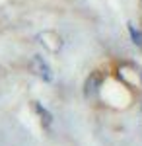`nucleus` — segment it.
<instances>
[{"label":"nucleus","instance_id":"1","mask_svg":"<svg viewBox=\"0 0 142 146\" xmlns=\"http://www.w3.org/2000/svg\"><path fill=\"white\" fill-rule=\"evenodd\" d=\"M37 41H39V45L47 49V53H51V55H58L60 51H62V47H64V41H62V37L56 33L55 29H45L41 33L37 35Z\"/></svg>","mask_w":142,"mask_h":146},{"label":"nucleus","instance_id":"2","mask_svg":"<svg viewBox=\"0 0 142 146\" xmlns=\"http://www.w3.org/2000/svg\"><path fill=\"white\" fill-rule=\"evenodd\" d=\"M29 66H31V72L35 76H39V78L43 80V82H53V72H51V66L47 64V60H45L41 55H35L31 58V62H29Z\"/></svg>","mask_w":142,"mask_h":146},{"label":"nucleus","instance_id":"3","mask_svg":"<svg viewBox=\"0 0 142 146\" xmlns=\"http://www.w3.org/2000/svg\"><path fill=\"white\" fill-rule=\"evenodd\" d=\"M33 109L37 111V115H39V117H41V123H43V127H51V123H53V115L47 111V109H45L39 101H33Z\"/></svg>","mask_w":142,"mask_h":146},{"label":"nucleus","instance_id":"4","mask_svg":"<svg viewBox=\"0 0 142 146\" xmlns=\"http://www.w3.org/2000/svg\"><path fill=\"white\" fill-rule=\"evenodd\" d=\"M129 33H131V39L136 47H142V33L134 27V23H129Z\"/></svg>","mask_w":142,"mask_h":146},{"label":"nucleus","instance_id":"5","mask_svg":"<svg viewBox=\"0 0 142 146\" xmlns=\"http://www.w3.org/2000/svg\"><path fill=\"white\" fill-rule=\"evenodd\" d=\"M140 2H142V0H140Z\"/></svg>","mask_w":142,"mask_h":146}]
</instances>
